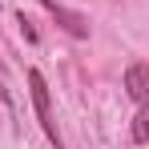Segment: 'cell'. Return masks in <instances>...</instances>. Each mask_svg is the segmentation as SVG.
Wrapping results in <instances>:
<instances>
[{"label":"cell","instance_id":"1","mask_svg":"<svg viewBox=\"0 0 149 149\" xmlns=\"http://www.w3.org/2000/svg\"><path fill=\"white\" fill-rule=\"evenodd\" d=\"M28 85H32V101H36V113H40V125H45V133H49V141L61 149V129H56V117H52V101H49V85H45V77L28 73Z\"/></svg>","mask_w":149,"mask_h":149},{"label":"cell","instance_id":"2","mask_svg":"<svg viewBox=\"0 0 149 149\" xmlns=\"http://www.w3.org/2000/svg\"><path fill=\"white\" fill-rule=\"evenodd\" d=\"M125 89H129V97L145 101L149 97V65H129L125 69Z\"/></svg>","mask_w":149,"mask_h":149},{"label":"cell","instance_id":"3","mask_svg":"<svg viewBox=\"0 0 149 149\" xmlns=\"http://www.w3.org/2000/svg\"><path fill=\"white\" fill-rule=\"evenodd\" d=\"M45 4H49L52 12H56V20H65V28H69L73 36H89V24H85V16H77V12H65L56 0H45Z\"/></svg>","mask_w":149,"mask_h":149},{"label":"cell","instance_id":"4","mask_svg":"<svg viewBox=\"0 0 149 149\" xmlns=\"http://www.w3.org/2000/svg\"><path fill=\"white\" fill-rule=\"evenodd\" d=\"M133 141H137V145L149 141V105H141V113L133 117Z\"/></svg>","mask_w":149,"mask_h":149}]
</instances>
